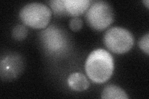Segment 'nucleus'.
Returning <instances> with one entry per match:
<instances>
[{"mask_svg": "<svg viewBox=\"0 0 149 99\" xmlns=\"http://www.w3.org/2000/svg\"><path fill=\"white\" fill-rule=\"evenodd\" d=\"M87 76L95 83L108 81L114 71V60L111 55L104 49H96L88 56L85 63Z\"/></svg>", "mask_w": 149, "mask_h": 99, "instance_id": "1", "label": "nucleus"}, {"mask_svg": "<svg viewBox=\"0 0 149 99\" xmlns=\"http://www.w3.org/2000/svg\"><path fill=\"white\" fill-rule=\"evenodd\" d=\"M19 17L23 24L28 27L33 29H44L50 21L52 11L44 4L31 3L21 9Z\"/></svg>", "mask_w": 149, "mask_h": 99, "instance_id": "2", "label": "nucleus"}, {"mask_svg": "<svg viewBox=\"0 0 149 99\" xmlns=\"http://www.w3.org/2000/svg\"><path fill=\"white\" fill-rule=\"evenodd\" d=\"M86 20L93 29L103 30L114 21V13L110 4L104 1H92L86 12Z\"/></svg>", "mask_w": 149, "mask_h": 99, "instance_id": "3", "label": "nucleus"}, {"mask_svg": "<svg viewBox=\"0 0 149 99\" xmlns=\"http://www.w3.org/2000/svg\"><path fill=\"white\" fill-rule=\"evenodd\" d=\"M104 43L112 52L123 54L132 48L134 38L128 30L122 27H114L106 32Z\"/></svg>", "mask_w": 149, "mask_h": 99, "instance_id": "4", "label": "nucleus"}, {"mask_svg": "<svg viewBox=\"0 0 149 99\" xmlns=\"http://www.w3.org/2000/svg\"><path fill=\"white\" fill-rule=\"evenodd\" d=\"M40 39L45 50L50 55H62L69 46V39L59 27L50 26L41 33Z\"/></svg>", "mask_w": 149, "mask_h": 99, "instance_id": "5", "label": "nucleus"}, {"mask_svg": "<svg viewBox=\"0 0 149 99\" xmlns=\"http://www.w3.org/2000/svg\"><path fill=\"white\" fill-rule=\"evenodd\" d=\"M24 68V61L16 53L3 55L0 62V74L3 81H11L20 76Z\"/></svg>", "mask_w": 149, "mask_h": 99, "instance_id": "6", "label": "nucleus"}, {"mask_svg": "<svg viewBox=\"0 0 149 99\" xmlns=\"http://www.w3.org/2000/svg\"><path fill=\"white\" fill-rule=\"evenodd\" d=\"M68 15L78 17L86 12L92 3L90 0H64Z\"/></svg>", "mask_w": 149, "mask_h": 99, "instance_id": "7", "label": "nucleus"}, {"mask_svg": "<svg viewBox=\"0 0 149 99\" xmlns=\"http://www.w3.org/2000/svg\"><path fill=\"white\" fill-rule=\"evenodd\" d=\"M69 87L75 91H83L89 87L90 82L86 76L80 73H74L67 79Z\"/></svg>", "mask_w": 149, "mask_h": 99, "instance_id": "8", "label": "nucleus"}, {"mask_svg": "<svg viewBox=\"0 0 149 99\" xmlns=\"http://www.w3.org/2000/svg\"><path fill=\"white\" fill-rule=\"evenodd\" d=\"M101 98L104 99H127V93L120 87L109 85L104 88L101 93Z\"/></svg>", "mask_w": 149, "mask_h": 99, "instance_id": "9", "label": "nucleus"}, {"mask_svg": "<svg viewBox=\"0 0 149 99\" xmlns=\"http://www.w3.org/2000/svg\"><path fill=\"white\" fill-rule=\"evenodd\" d=\"M49 3L51 9L56 15H68L65 7L64 0H52V1H50Z\"/></svg>", "mask_w": 149, "mask_h": 99, "instance_id": "10", "label": "nucleus"}, {"mask_svg": "<svg viewBox=\"0 0 149 99\" xmlns=\"http://www.w3.org/2000/svg\"><path fill=\"white\" fill-rule=\"evenodd\" d=\"M28 34V30L24 25H17L13 28L12 36L14 39L18 41L25 39Z\"/></svg>", "mask_w": 149, "mask_h": 99, "instance_id": "11", "label": "nucleus"}, {"mask_svg": "<svg viewBox=\"0 0 149 99\" xmlns=\"http://www.w3.org/2000/svg\"><path fill=\"white\" fill-rule=\"evenodd\" d=\"M139 46L144 53L147 55L149 54V34L144 35L139 42Z\"/></svg>", "mask_w": 149, "mask_h": 99, "instance_id": "12", "label": "nucleus"}, {"mask_svg": "<svg viewBox=\"0 0 149 99\" xmlns=\"http://www.w3.org/2000/svg\"><path fill=\"white\" fill-rule=\"evenodd\" d=\"M83 26V21L78 17H74L69 22V27L72 31L77 32L80 30Z\"/></svg>", "mask_w": 149, "mask_h": 99, "instance_id": "13", "label": "nucleus"}, {"mask_svg": "<svg viewBox=\"0 0 149 99\" xmlns=\"http://www.w3.org/2000/svg\"><path fill=\"white\" fill-rule=\"evenodd\" d=\"M143 3L144 4H146V6H147V8H149V1H148V0H146V1H143Z\"/></svg>", "mask_w": 149, "mask_h": 99, "instance_id": "14", "label": "nucleus"}]
</instances>
